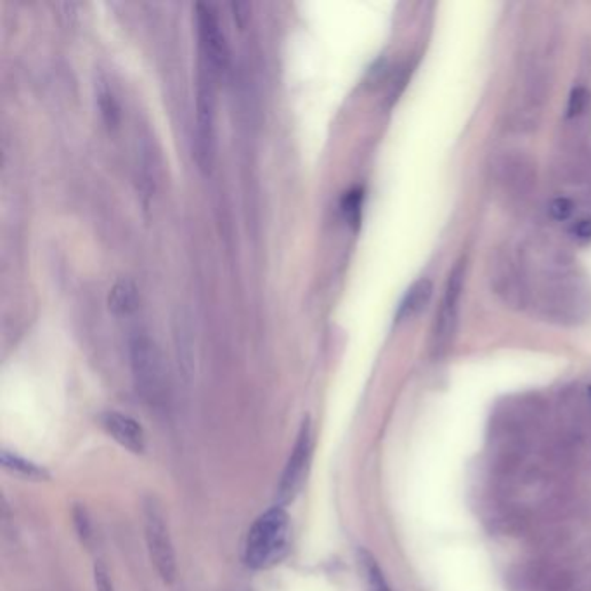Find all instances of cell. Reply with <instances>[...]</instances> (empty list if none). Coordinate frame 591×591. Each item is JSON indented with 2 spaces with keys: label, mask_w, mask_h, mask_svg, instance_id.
I'll list each match as a JSON object with an SVG mask.
<instances>
[{
  "label": "cell",
  "mask_w": 591,
  "mask_h": 591,
  "mask_svg": "<svg viewBox=\"0 0 591 591\" xmlns=\"http://www.w3.org/2000/svg\"><path fill=\"white\" fill-rule=\"evenodd\" d=\"M540 314L556 325H579L591 314V285L572 269L540 280L536 292Z\"/></svg>",
  "instance_id": "1"
},
{
  "label": "cell",
  "mask_w": 591,
  "mask_h": 591,
  "mask_svg": "<svg viewBox=\"0 0 591 591\" xmlns=\"http://www.w3.org/2000/svg\"><path fill=\"white\" fill-rule=\"evenodd\" d=\"M290 545V518L283 507H274L262 514L248 531L245 562L256 571H267L278 565Z\"/></svg>",
  "instance_id": "2"
},
{
  "label": "cell",
  "mask_w": 591,
  "mask_h": 591,
  "mask_svg": "<svg viewBox=\"0 0 591 591\" xmlns=\"http://www.w3.org/2000/svg\"><path fill=\"white\" fill-rule=\"evenodd\" d=\"M554 72L543 61H531L524 72L517 99L508 113V127L516 132H532L550 101Z\"/></svg>",
  "instance_id": "3"
},
{
  "label": "cell",
  "mask_w": 591,
  "mask_h": 591,
  "mask_svg": "<svg viewBox=\"0 0 591 591\" xmlns=\"http://www.w3.org/2000/svg\"><path fill=\"white\" fill-rule=\"evenodd\" d=\"M129 354L138 392L151 405L163 401L167 368L156 342L146 333H136L129 342Z\"/></svg>",
  "instance_id": "4"
},
{
  "label": "cell",
  "mask_w": 591,
  "mask_h": 591,
  "mask_svg": "<svg viewBox=\"0 0 591 591\" xmlns=\"http://www.w3.org/2000/svg\"><path fill=\"white\" fill-rule=\"evenodd\" d=\"M214 72L200 61L196 85V127L194 160L203 172H209L216 160V91Z\"/></svg>",
  "instance_id": "5"
},
{
  "label": "cell",
  "mask_w": 591,
  "mask_h": 591,
  "mask_svg": "<svg viewBox=\"0 0 591 591\" xmlns=\"http://www.w3.org/2000/svg\"><path fill=\"white\" fill-rule=\"evenodd\" d=\"M489 285L492 294L508 309L524 311L532 302L531 278L518 256L508 248L496 250L489 262Z\"/></svg>",
  "instance_id": "6"
},
{
  "label": "cell",
  "mask_w": 591,
  "mask_h": 591,
  "mask_svg": "<svg viewBox=\"0 0 591 591\" xmlns=\"http://www.w3.org/2000/svg\"><path fill=\"white\" fill-rule=\"evenodd\" d=\"M492 181L500 193L512 203L529 200L536 187V163L524 151H503L491 165Z\"/></svg>",
  "instance_id": "7"
},
{
  "label": "cell",
  "mask_w": 591,
  "mask_h": 591,
  "mask_svg": "<svg viewBox=\"0 0 591 591\" xmlns=\"http://www.w3.org/2000/svg\"><path fill=\"white\" fill-rule=\"evenodd\" d=\"M465 274H467V264H465V260H460L449 272V278L445 283L443 302H441L439 312L436 316L432 338H430V351H432V356L437 359L445 356V352L451 349L453 340L458 332L460 302H461V294L465 288Z\"/></svg>",
  "instance_id": "8"
},
{
  "label": "cell",
  "mask_w": 591,
  "mask_h": 591,
  "mask_svg": "<svg viewBox=\"0 0 591 591\" xmlns=\"http://www.w3.org/2000/svg\"><path fill=\"white\" fill-rule=\"evenodd\" d=\"M194 18L200 43V61L205 63L214 74H221L229 61V49L217 11L210 4L198 2L194 7Z\"/></svg>",
  "instance_id": "9"
},
{
  "label": "cell",
  "mask_w": 591,
  "mask_h": 591,
  "mask_svg": "<svg viewBox=\"0 0 591 591\" xmlns=\"http://www.w3.org/2000/svg\"><path fill=\"white\" fill-rule=\"evenodd\" d=\"M145 531L151 562L160 578L165 583H172L176 578V554L165 516L154 498H149L145 505Z\"/></svg>",
  "instance_id": "10"
},
{
  "label": "cell",
  "mask_w": 591,
  "mask_h": 591,
  "mask_svg": "<svg viewBox=\"0 0 591 591\" xmlns=\"http://www.w3.org/2000/svg\"><path fill=\"white\" fill-rule=\"evenodd\" d=\"M311 456H312V429H311V420L305 418L278 485V494H276L278 507L292 503L296 494L302 491L303 484L307 481Z\"/></svg>",
  "instance_id": "11"
},
{
  "label": "cell",
  "mask_w": 591,
  "mask_h": 591,
  "mask_svg": "<svg viewBox=\"0 0 591 591\" xmlns=\"http://www.w3.org/2000/svg\"><path fill=\"white\" fill-rule=\"evenodd\" d=\"M101 425L113 441H116L122 447L129 449L130 453L139 454L146 449L145 430L134 418L116 413V411H110V413L103 414Z\"/></svg>",
  "instance_id": "12"
},
{
  "label": "cell",
  "mask_w": 591,
  "mask_h": 591,
  "mask_svg": "<svg viewBox=\"0 0 591 591\" xmlns=\"http://www.w3.org/2000/svg\"><path fill=\"white\" fill-rule=\"evenodd\" d=\"M432 294H434V285L429 278H422L416 283H413L398 307L396 319L407 321V319L418 316L429 305Z\"/></svg>",
  "instance_id": "13"
},
{
  "label": "cell",
  "mask_w": 591,
  "mask_h": 591,
  "mask_svg": "<svg viewBox=\"0 0 591 591\" xmlns=\"http://www.w3.org/2000/svg\"><path fill=\"white\" fill-rule=\"evenodd\" d=\"M108 307L116 316H129L139 307V290L129 278H120L110 288Z\"/></svg>",
  "instance_id": "14"
},
{
  "label": "cell",
  "mask_w": 591,
  "mask_h": 591,
  "mask_svg": "<svg viewBox=\"0 0 591 591\" xmlns=\"http://www.w3.org/2000/svg\"><path fill=\"white\" fill-rule=\"evenodd\" d=\"M0 460H2V465H4L5 470H9V472H12V474H16L23 479L40 482L49 481V477H51L49 472L43 467H40L34 461H28V460H25V458H21L14 453L2 451Z\"/></svg>",
  "instance_id": "15"
},
{
  "label": "cell",
  "mask_w": 591,
  "mask_h": 591,
  "mask_svg": "<svg viewBox=\"0 0 591 591\" xmlns=\"http://www.w3.org/2000/svg\"><path fill=\"white\" fill-rule=\"evenodd\" d=\"M358 562H359V567H361V572H363V578L366 581V587H368V591H392L385 576H383V571L380 569L376 558L365 548H361L358 552Z\"/></svg>",
  "instance_id": "16"
},
{
  "label": "cell",
  "mask_w": 591,
  "mask_h": 591,
  "mask_svg": "<svg viewBox=\"0 0 591 591\" xmlns=\"http://www.w3.org/2000/svg\"><path fill=\"white\" fill-rule=\"evenodd\" d=\"M590 108V92L585 87H574L567 103V122H581Z\"/></svg>",
  "instance_id": "17"
},
{
  "label": "cell",
  "mask_w": 591,
  "mask_h": 591,
  "mask_svg": "<svg viewBox=\"0 0 591 591\" xmlns=\"http://www.w3.org/2000/svg\"><path fill=\"white\" fill-rule=\"evenodd\" d=\"M363 198L365 193L361 187H354L349 193H345L343 200H342V212L345 216V219L349 221L351 225L358 227L361 222V212H363Z\"/></svg>",
  "instance_id": "18"
},
{
  "label": "cell",
  "mask_w": 591,
  "mask_h": 591,
  "mask_svg": "<svg viewBox=\"0 0 591 591\" xmlns=\"http://www.w3.org/2000/svg\"><path fill=\"white\" fill-rule=\"evenodd\" d=\"M98 101H99V110H101V114L103 118L106 120L108 125H116L118 122V116H120V108H118V103L111 92L110 87L108 85H101L99 91H98Z\"/></svg>",
  "instance_id": "19"
},
{
  "label": "cell",
  "mask_w": 591,
  "mask_h": 591,
  "mask_svg": "<svg viewBox=\"0 0 591 591\" xmlns=\"http://www.w3.org/2000/svg\"><path fill=\"white\" fill-rule=\"evenodd\" d=\"M576 210V205H574V200L569 198V196H556L550 205H548V214L550 217L556 222L567 221L572 217Z\"/></svg>",
  "instance_id": "20"
},
{
  "label": "cell",
  "mask_w": 591,
  "mask_h": 591,
  "mask_svg": "<svg viewBox=\"0 0 591 591\" xmlns=\"http://www.w3.org/2000/svg\"><path fill=\"white\" fill-rule=\"evenodd\" d=\"M74 518L75 527H76V532H78L82 543L89 547L91 540H92V527H91V520L87 516V510L83 507H76L74 510Z\"/></svg>",
  "instance_id": "21"
},
{
  "label": "cell",
  "mask_w": 591,
  "mask_h": 591,
  "mask_svg": "<svg viewBox=\"0 0 591 591\" xmlns=\"http://www.w3.org/2000/svg\"><path fill=\"white\" fill-rule=\"evenodd\" d=\"M94 579H96V588H98V591H113L110 572L105 567V563H101V562L96 563V567H94Z\"/></svg>",
  "instance_id": "22"
},
{
  "label": "cell",
  "mask_w": 591,
  "mask_h": 591,
  "mask_svg": "<svg viewBox=\"0 0 591 591\" xmlns=\"http://www.w3.org/2000/svg\"><path fill=\"white\" fill-rule=\"evenodd\" d=\"M571 232H572V236H574L578 241H583V243L591 241V216L574 222Z\"/></svg>",
  "instance_id": "23"
}]
</instances>
